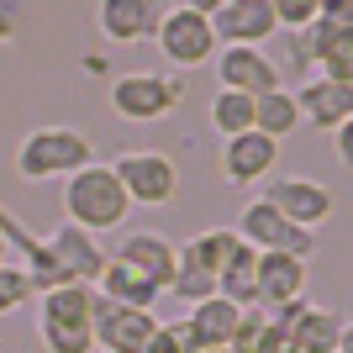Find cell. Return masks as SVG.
Masks as SVG:
<instances>
[{
	"mask_svg": "<svg viewBox=\"0 0 353 353\" xmlns=\"http://www.w3.org/2000/svg\"><path fill=\"white\" fill-rule=\"evenodd\" d=\"M59 206H63V221H74V227H85V232H111V227L127 221L132 201H127V190L117 185L111 163H85L79 174L63 179Z\"/></svg>",
	"mask_w": 353,
	"mask_h": 353,
	"instance_id": "obj_1",
	"label": "cell"
},
{
	"mask_svg": "<svg viewBox=\"0 0 353 353\" xmlns=\"http://www.w3.org/2000/svg\"><path fill=\"white\" fill-rule=\"evenodd\" d=\"M85 163H95V143L79 127H43L16 148V174L37 185V179H69Z\"/></svg>",
	"mask_w": 353,
	"mask_h": 353,
	"instance_id": "obj_2",
	"label": "cell"
},
{
	"mask_svg": "<svg viewBox=\"0 0 353 353\" xmlns=\"http://www.w3.org/2000/svg\"><path fill=\"white\" fill-rule=\"evenodd\" d=\"M185 101V79L179 74H153V69H137V74H117L111 79V111L121 121H163L174 105Z\"/></svg>",
	"mask_w": 353,
	"mask_h": 353,
	"instance_id": "obj_3",
	"label": "cell"
},
{
	"mask_svg": "<svg viewBox=\"0 0 353 353\" xmlns=\"http://www.w3.org/2000/svg\"><path fill=\"white\" fill-rule=\"evenodd\" d=\"M111 174H117V185L127 190L132 206H169L179 195V169H174L169 153H159V148L117 153V159H111Z\"/></svg>",
	"mask_w": 353,
	"mask_h": 353,
	"instance_id": "obj_4",
	"label": "cell"
},
{
	"mask_svg": "<svg viewBox=\"0 0 353 353\" xmlns=\"http://www.w3.org/2000/svg\"><path fill=\"white\" fill-rule=\"evenodd\" d=\"M153 43H159L163 63H174V69H201L206 59H216V37H211V21L190 6H174V11L159 16V27H153Z\"/></svg>",
	"mask_w": 353,
	"mask_h": 353,
	"instance_id": "obj_5",
	"label": "cell"
},
{
	"mask_svg": "<svg viewBox=\"0 0 353 353\" xmlns=\"http://www.w3.org/2000/svg\"><path fill=\"white\" fill-rule=\"evenodd\" d=\"M232 232L243 237L248 248H259V253H295V259H311V253H316V232H306V227L285 221L280 211L264 201V195L243 206V216H237Z\"/></svg>",
	"mask_w": 353,
	"mask_h": 353,
	"instance_id": "obj_6",
	"label": "cell"
},
{
	"mask_svg": "<svg viewBox=\"0 0 353 353\" xmlns=\"http://www.w3.org/2000/svg\"><path fill=\"white\" fill-rule=\"evenodd\" d=\"M159 316L153 311H137V306H117L95 290L90 301V332H95V348L101 353H143V343L153 338Z\"/></svg>",
	"mask_w": 353,
	"mask_h": 353,
	"instance_id": "obj_7",
	"label": "cell"
},
{
	"mask_svg": "<svg viewBox=\"0 0 353 353\" xmlns=\"http://www.w3.org/2000/svg\"><path fill=\"white\" fill-rule=\"evenodd\" d=\"M264 201L280 211L285 221L306 227V232H316V227H322V221L338 211V195L327 190L322 179H306V174H285V179H274V190H269Z\"/></svg>",
	"mask_w": 353,
	"mask_h": 353,
	"instance_id": "obj_8",
	"label": "cell"
},
{
	"mask_svg": "<svg viewBox=\"0 0 353 353\" xmlns=\"http://www.w3.org/2000/svg\"><path fill=\"white\" fill-rule=\"evenodd\" d=\"M211 21V37H216V48H264V37H274L280 32V21H274V11H269V0H227L216 16H206Z\"/></svg>",
	"mask_w": 353,
	"mask_h": 353,
	"instance_id": "obj_9",
	"label": "cell"
},
{
	"mask_svg": "<svg viewBox=\"0 0 353 353\" xmlns=\"http://www.w3.org/2000/svg\"><path fill=\"white\" fill-rule=\"evenodd\" d=\"M216 79H221V90H237V95H264V90L285 85L264 48H243V43L216 48Z\"/></svg>",
	"mask_w": 353,
	"mask_h": 353,
	"instance_id": "obj_10",
	"label": "cell"
},
{
	"mask_svg": "<svg viewBox=\"0 0 353 353\" xmlns=\"http://www.w3.org/2000/svg\"><path fill=\"white\" fill-rule=\"evenodd\" d=\"M253 295H259L264 311L306 301V259H295V253H259L253 259Z\"/></svg>",
	"mask_w": 353,
	"mask_h": 353,
	"instance_id": "obj_11",
	"label": "cell"
},
{
	"mask_svg": "<svg viewBox=\"0 0 353 353\" xmlns=\"http://www.w3.org/2000/svg\"><path fill=\"white\" fill-rule=\"evenodd\" d=\"M43 243H48L53 264H59L69 280H79V285H95V280H101V269H105V248L95 243V232L74 227V221H59V227H53Z\"/></svg>",
	"mask_w": 353,
	"mask_h": 353,
	"instance_id": "obj_12",
	"label": "cell"
},
{
	"mask_svg": "<svg viewBox=\"0 0 353 353\" xmlns=\"http://www.w3.org/2000/svg\"><path fill=\"white\" fill-rule=\"evenodd\" d=\"M290 95H295V111H301V121L322 127V132H338V127H348V117H353V85L306 79V85L290 90Z\"/></svg>",
	"mask_w": 353,
	"mask_h": 353,
	"instance_id": "obj_13",
	"label": "cell"
},
{
	"mask_svg": "<svg viewBox=\"0 0 353 353\" xmlns=\"http://www.w3.org/2000/svg\"><path fill=\"white\" fill-rule=\"evenodd\" d=\"M274 163H280V143L264 137V132L227 137V148H221V179H227V185H253V179H264Z\"/></svg>",
	"mask_w": 353,
	"mask_h": 353,
	"instance_id": "obj_14",
	"label": "cell"
},
{
	"mask_svg": "<svg viewBox=\"0 0 353 353\" xmlns=\"http://www.w3.org/2000/svg\"><path fill=\"white\" fill-rule=\"evenodd\" d=\"M121 264H132L137 274H148V280L159 285V290H169V280H174V264H179V243H169L163 232H127L117 248Z\"/></svg>",
	"mask_w": 353,
	"mask_h": 353,
	"instance_id": "obj_15",
	"label": "cell"
},
{
	"mask_svg": "<svg viewBox=\"0 0 353 353\" xmlns=\"http://www.w3.org/2000/svg\"><path fill=\"white\" fill-rule=\"evenodd\" d=\"M159 16H163L159 0H101L95 6V21H101V32L111 43H143V37H153Z\"/></svg>",
	"mask_w": 353,
	"mask_h": 353,
	"instance_id": "obj_16",
	"label": "cell"
},
{
	"mask_svg": "<svg viewBox=\"0 0 353 353\" xmlns=\"http://www.w3.org/2000/svg\"><path fill=\"white\" fill-rule=\"evenodd\" d=\"M190 332H195V353L201 348H227L237 332V322H243V306H232L227 295H206V301H195L190 306Z\"/></svg>",
	"mask_w": 353,
	"mask_h": 353,
	"instance_id": "obj_17",
	"label": "cell"
},
{
	"mask_svg": "<svg viewBox=\"0 0 353 353\" xmlns=\"http://www.w3.org/2000/svg\"><path fill=\"white\" fill-rule=\"evenodd\" d=\"M95 290L105 301H117V306H137V311H153V301L163 295L148 274H137L132 264H121L117 253H105V269H101V280H95Z\"/></svg>",
	"mask_w": 353,
	"mask_h": 353,
	"instance_id": "obj_18",
	"label": "cell"
},
{
	"mask_svg": "<svg viewBox=\"0 0 353 353\" xmlns=\"http://www.w3.org/2000/svg\"><path fill=\"white\" fill-rule=\"evenodd\" d=\"M90 301H95V285L63 280L53 290H43L37 311H43V322H59V327H90Z\"/></svg>",
	"mask_w": 353,
	"mask_h": 353,
	"instance_id": "obj_19",
	"label": "cell"
},
{
	"mask_svg": "<svg viewBox=\"0 0 353 353\" xmlns=\"http://www.w3.org/2000/svg\"><path fill=\"white\" fill-rule=\"evenodd\" d=\"M301 127V111H295V95L290 90H264V95H253V132L274 137V143H285V137Z\"/></svg>",
	"mask_w": 353,
	"mask_h": 353,
	"instance_id": "obj_20",
	"label": "cell"
},
{
	"mask_svg": "<svg viewBox=\"0 0 353 353\" xmlns=\"http://www.w3.org/2000/svg\"><path fill=\"white\" fill-rule=\"evenodd\" d=\"M237 248H243V237H237L232 227H206V232H195L190 243H179V253H185V259H195L211 280H216L221 269L237 259Z\"/></svg>",
	"mask_w": 353,
	"mask_h": 353,
	"instance_id": "obj_21",
	"label": "cell"
},
{
	"mask_svg": "<svg viewBox=\"0 0 353 353\" xmlns=\"http://www.w3.org/2000/svg\"><path fill=\"white\" fill-rule=\"evenodd\" d=\"M253 259H259V248H248V243H243V248H237V259L216 274V295H227V301H232V306H243V311L259 306V295H253Z\"/></svg>",
	"mask_w": 353,
	"mask_h": 353,
	"instance_id": "obj_22",
	"label": "cell"
},
{
	"mask_svg": "<svg viewBox=\"0 0 353 353\" xmlns=\"http://www.w3.org/2000/svg\"><path fill=\"white\" fill-rule=\"evenodd\" d=\"M211 127H216L221 137H243V132H253V95L216 90V101H211Z\"/></svg>",
	"mask_w": 353,
	"mask_h": 353,
	"instance_id": "obj_23",
	"label": "cell"
},
{
	"mask_svg": "<svg viewBox=\"0 0 353 353\" xmlns=\"http://www.w3.org/2000/svg\"><path fill=\"white\" fill-rule=\"evenodd\" d=\"M169 295H179V301H206V295H216V280H211L206 269L195 264V259H185L179 253V264H174V280H169Z\"/></svg>",
	"mask_w": 353,
	"mask_h": 353,
	"instance_id": "obj_24",
	"label": "cell"
},
{
	"mask_svg": "<svg viewBox=\"0 0 353 353\" xmlns=\"http://www.w3.org/2000/svg\"><path fill=\"white\" fill-rule=\"evenodd\" d=\"M32 295H37L32 274H27L21 264H11V259H6V264H0V316H16V311L32 301Z\"/></svg>",
	"mask_w": 353,
	"mask_h": 353,
	"instance_id": "obj_25",
	"label": "cell"
},
{
	"mask_svg": "<svg viewBox=\"0 0 353 353\" xmlns=\"http://www.w3.org/2000/svg\"><path fill=\"white\" fill-rule=\"evenodd\" d=\"M43 348H48V353H95V332H90V327L43 322Z\"/></svg>",
	"mask_w": 353,
	"mask_h": 353,
	"instance_id": "obj_26",
	"label": "cell"
},
{
	"mask_svg": "<svg viewBox=\"0 0 353 353\" xmlns=\"http://www.w3.org/2000/svg\"><path fill=\"white\" fill-rule=\"evenodd\" d=\"M269 11L285 32H306L316 21V0H269Z\"/></svg>",
	"mask_w": 353,
	"mask_h": 353,
	"instance_id": "obj_27",
	"label": "cell"
},
{
	"mask_svg": "<svg viewBox=\"0 0 353 353\" xmlns=\"http://www.w3.org/2000/svg\"><path fill=\"white\" fill-rule=\"evenodd\" d=\"M143 353H185V348H179L174 322H159V327H153V338L143 343Z\"/></svg>",
	"mask_w": 353,
	"mask_h": 353,
	"instance_id": "obj_28",
	"label": "cell"
},
{
	"mask_svg": "<svg viewBox=\"0 0 353 353\" xmlns=\"http://www.w3.org/2000/svg\"><path fill=\"white\" fill-rule=\"evenodd\" d=\"M316 21H332V27H353V0H316Z\"/></svg>",
	"mask_w": 353,
	"mask_h": 353,
	"instance_id": "obj_29",
	"label": "cell"
},
{
	"mask_svg": "<svg viewBox=\"0 0 353 353\" xmlns=\"http://www.w3.org/2000/svg\"><path fill=\"white\" fill-rule=\"evenodd\" d=\"M16 27H21V6H16V0H0V43H11Z\"/></svg>",
	"mask_w": 353,
	"mask_h": 353,
	"instance_id": "obj_30",
	"label": "cell"
},
{
	"mask_svg": "<svg viewBox=\"0 0 353 353\" xmlns=\"http://www.w3.org/2000/svg\"><path fill=\"white\" fill-rule=\"evenodd\" d=\"M179 6H190V11H201V16H216L227 0H179Z\"/></svg>",
	"mask_w": 353,
	"mask_h": 353,
	"instance_id": "obj_31",
	"label": "cell"
},
{
	"mask_svg": "<svg viewBox=\"0 0 353 353\" xmlns=\"http://www.w3.org/2000/svg\"><path fill=\"white\" fill-rule=\"evenodd\" d=\"M201 353H232V348H201Z\"/></svg>",
	"mask_w": 353,
	"mask_h": 353,
	"instance_id": "obj_32",
	"label": "cell"
},
{
	"mask_svg": "<svg viewBox=\"0 0 353 353\" xmlns=\"http://www.w3.org/2000/svg\"><path fill=\"white\" fill-rule=\"evenodd\" d=\"M0 264H6V237H0Z\"/></svg>",
	"mask_w": 353,
	"mask_h": 353,
	"instance_id": "obj_33",
	"label": "cell"
}]
</instances>
